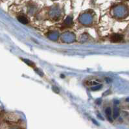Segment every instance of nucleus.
Here are the masks:
<instances>
[{"label": "nucleus", "mask_w": 129, "mask_h": 129, "mask_svg": "<svg viewBox=\"0 0 129 129\" xmlns=\"http://www.w3.org/2000/svg\"><path fill=\"white\" fill-rule=\"evenodd\" d=\"M119 110L118 108H115L114 109V118H117L119 116Z\"/></svg>", "instance_id": "39448f33"}, {"label": "nucleus", "mask_w": 129, "mask_h": 129, "mask_svg": "<svg viewBox=\"0 0 129 129\" xmlns=\"http://www.w3.org/2000/svg\"><path fill=\"white\" fill-rule=\"evenodd\" d=\"M122 40H123V37L121 35H117V34L113 35L111 37V41L113 42H119L121 41Z\"/></svg>", "instance_id": "f257e3e1"}, {"label": "nucleus", "mask_w": 129, "mask_h": 129, "mask_svg": "<svg viewBox=\"0 0 129 129\" xmlns=\"http://www.w3.org/2000/svg\"><path fill=\"white\" fill-rule=\"evenodd\" d=\"M23 61L25 62L26 64H27L29 66H30V67H35V64L33 62H31V61L29 60H23Z\"/></svg>", "instance_id": "20e7f679"}, {"label": "nucleus", "mask_w": 129, "mask_h": 129, "mask_svg": "<svg viewBox=\"0 0 129 129\" xmlns=\"http://www.w3.org/2000/svg\"><path fill=\"white\" fill-rule=\"evenodd\" d=\"M36 70V72H38V74L40 75H41L42 77L43 76V73L42 72H40V71H39V70H38V69H37V70Z\"/></svg>", "instance_id": "423d86ee"}, {"label": "nucleus", "mask_w": 129, "mask_h": 129, "mask_svg": "<svg viewBox=\"0 0 129 129\" xmlns=\"http://www.w3.org/2000/svg\"><path fill=\"white\" fill-rule=\"evenodd\" d=\"M105 112H106V115H107L108 118L109 119V120H110L111 121H112V119H111V118H110V116H111V110H110V108H106V110H105Z\"/></svg>", "instance_id": "7ed1b4c3"}, {"label": "nucleus", "mask_w": 129, "mask_h": 129, "mask_svg": "<svg viewBox=\"0 0 129 129\" xmlns=\"http://www.w3.org/2000/svg\"><path fill=\"white\" fill-rule=\"evenodd\" d=\"M18 21H20V23H23V24L25 25L27 24V23H28V20L27 18H26L25 16H18Z\"/></svg>", "instance_id": "f03ea898"}]
</instances>
